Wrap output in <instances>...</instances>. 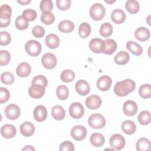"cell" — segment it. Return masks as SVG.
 Returning <instances> with one entry per match:
<instances>
[{"label": "cell", "mask_w": 151, "mask_h": 151, "mask_svg": "<svg viewBox=\"0 0 151 151\" xmlns=\"http://www.w3.org/2000/svg\"><path fill=\"white\" fill-rule=\"evenodd\" d=\"M136 87L135 82L131 79L118 81L114 87V93L119 97H124L133 91Z\"/></svg>", "instance_id": "obj_1"}, {"label": "cell", "mask_w": 151, "mask_h": 151, "mask_svg": "<svg viewBox=\"0 0 151 151\" xmlns=\"http://www.w3.org/2000/svg\"><path fill=\"white\" fill-rule=\"evenodd\" d=\"M11 7L8 4H3L0 7V27H8L11 22Z\"/></svg>", "instance_id": "obj_2"}, {"label": "cell", "mask_w": 151, "mask_h": 151, "mask_svg": "<svg viewBox=\"0 0 151 151\" xmlns=\"http://www.w3.org/2000/svg\"><path fill=\"white\" fill-rule=\"evenodd\" d=\"M105 14V8L101 4L95 3L90 8V15L95 21L102 19L104 17Z\"/></svg>", "instance_id": "obj_3"}, {"label": "cell", "mask_w": 151, "mask_h": 151, "mask_svg": "<svg viewBox=\"0 0 151 151\" xmlns=\"http://www.w3.org/2000/svg\"><path fill=\"white\" fill-rule=\"evenodd\" d=\"M88 123L90 127L96 129H100L105 126L106 122L103 115L96 113L91 114L89 117L88 119Z\"/></svg>", "instance_id": "obj_4"}, {"label": "cell", "mask_w": 151, "mask_h": 151, "mask_svg": "<svg viewBox=\"0 0 151 151\" xmlns=\"http://www.w3.org/2000/svg\"><path fill=\"white\" fill-rule=\"evenodd\" d=\"M25 50L30 56L36 57L41 53L42 47L40 42L35 40H29L26 42Z\"/></svg>", "instance_id": "obj_5"}, {"label": "cell", "mask_w": 151, "mask_h": 151, "mask_svg": "<svg viewBox=\"0 0 151 151\" xmlns=\"http://www.w3.org/2000/svg\"><path fill=\"white\" fill-rule=\"evenodd\" d=\"M84 109L83 106L78 102H74L69 107V113L71 117L78 119L84 115Z\"/></svg>", "instance_id": "obj_6"}, {"label": "cell", "mask_w": 151, "mask_h": 151, "mask_svg": "<svg viewBox=\"0 0 151 151\" xmlns=\"http://www.w3.org/2000/svg\"><path fill=\"white\" fill-rule=\"evenodd\" d=\"M110 146L116 150H122L126 145V141L124 137L120 134H113L109 140Z\"/></svg>", "instance_id": "obj_7"}, {"label": "cell", "mask_w": 151, "mask_h": 151, "mask_svg": "<svg viewBox=\"0 0 151 151\" xmlns=\"http://www.w3.org/2000/svg\"><path fill=\"white\" fill-rule=\"evenodd\" d=\"M56 57L52 53L47 52L43 55L41 58V63L44 67L47 69H52L57 65Z\"/></svg>", "instance_id": "obj_8"}, {"label": "cell", "mask_w": 151, "mask_h": 151, "mask_svg": "<svg viewBox=\"0 0 151 151\" xmlns=\"http://www.w3.org/2000/svg\"><path fill=\"white\" fill-rule=\"evenodd\" d=\"M87 129L83 126L77 125L74 126L71 130V137L77 141L82 140L87 136Z\"/></svg>", "instance_id": "obj_9"}, {"label": "cell", "mask_w": 151, "mask_h": 151, "mask_svg": "<svg viewBox=\"0 0 151 151\" xmlns=\"http://www.w3.org/2000/svg\"><path fill=\"white\" fill-rule=\"evenodd\" d=\"M20 113L19 107L15 104L8 105L5 109V116L9 120H16L20 116Z\"/></svg>", "instance_id": "obj_10"}, {"label": "cell", "mask_w": 151, "mask_h": 151, "mask_svg": "<svg viewBox=\"0 0 151 151\" xmlns=\"http://www.w3.org/2000/svg\"><path fill=\"white\" fill-rule=\"evenodd\" d=\"M45 87L43 86L37 84H32L28 89L29 96L33 99H40L45 94Z\"/></svg>", "instance_id": "obj_11"}, {"label": "cell", "mask_w": 151, "mask_h": 151, "mask_svg": "<svg viewBox=\"0 0 151 151\" xmlns=\"http://www.w3.org/2000/svg\"><path fill=\"white\" fill-rule=\"evenodd\" d=\"M123 110L126 116L130 117L133 116L137 113L138 110L137 105L136 103L133 100H127L123 104Z\"/></svg>", "instance_id": "obj_12"}, {"label": "cell", "mask_w": 151, "mask_h": 151, "mask_svg": "<svg viewBox=\"0 0 151 151\" xmlns=\"http://www.w3.org/2000/svg\"><path fill=\"white\" fill-rule=\"evenodd\" d=\"M88 45L90 50L94 53H101L104 51V42L100 38H93L89 42Z\"/></svg>", "instance_id": "obj_13"}, {"label": "cell", "mask_w": 151, "mask_h": 151, "mask_svg": "<svg viewBox=\"0 0 151 151\" xmlns=\"http://www.w3.org/2000/svg\"><path fill=\"white\" fill-rule=\"evenodd\" d=\"M111 83V78L109 76L105 75L98 78L97 81V87L100 90L106 91L110 89Z\"/></svg>", "instance_id": "obj_14"}, {"label": "cell", "mask_w": 151, "mask_h": 151, "mask_svg": "<svg viewBox=\"0 0 151 151\" xmlns=\"http://www.w3.org/2000/svg\"><path fill=\"white\" fill-rule=\"evenodd\" d=\"M101 98L99 96L94 94L90 96L86 100V106L91 110L97 109L101 105Z\"/></svg>", "instance_id": "obj_15"}, {"label": "cell", "mask_w": 151, "mask_h": 151, "mask_svg": "<svg viewBox=\"0 0 151 151\" xmlns=\"http://www.w3.org/2000/svg\"><path fill=\"white\" fill-rule=\"evenodd\" d=\"M75 88L77 93L83 96L88 94L90 91L89 84L84 80H78L75 84Z\"/></svg>", "instance_id": "obj_16"}, {"label": "cell", "mask_w": 151, "mask_h": 151, "mask_svg": "<svg viewBox=\"0 0 151 151\" xmlns=\"http://www.w3.org/2000/svg\"><path fill=\"white\" fill-rule=\"evenodd\" d=\"M35 120L38 122L44 121L47 117V110L42 105L37 106L33 112Z\"/></svg>", "instance_id": "obj_17"}, {"label": "cell", "mask_w": 151, "mask_h": 151, "mask_svg": "<svg viewBox=\"0 0 151 151\" xmlns=\"http://www.w3.org/2000/svg\"><path fill=\"white\" fill-rule=\"evenodd\" d=\"M16 133V129L12 124H5L1 128V134L6 139H11L14 137L15 136Z\"/></svg>", "instance_id": "obj_18"}, {"label": "cell", "mask_w": 151, "mask_h": 151, "mask_svg": "<svg viewBox=\"0 0 151 151\" xmlns=\"http://www.w3.org/2000/svg\"><path fill=\"white\" fill-rule=\"evenodd\" d=\"M134 36L137 40L140 41H146L148 40L150 36V32L149 29L144 27H140L137 28L134 32Z\"/></svg>", "instance_id": "obj_19"}, {"label": "cell", "mask_w": 151, "mask_h": 151, "mask_svg": "<svg viewBox=\"0 0 151 151\" xmlns=\"http://www.w3.org/2000/svg\"><path fill=\"white\" fill-rule=\"evenodd\" d=\"M126 17V14L120 8L114 9L111 14V19L112 21L117 24H121L124 22Z\"/></svg>", "instance_id": "obj_20"}, {"label": "cell", "mask_w": 151, "mask_h": 151, "mask_svg": "<svg viewBox=\"0 0 151 151\" xmlns=\"http://www.w3.org/2000/svg\"><path fill=\"white\" fill-rule=\"evenodd\" d=\"M21 133L25 137H30L35 132L34 125L29 122H25L20 126Z\"/></svg>", "instance_id": "obj_21"}, {"label": "cell", "mask_w": 151, "mask_h": 151, "mask_svg": "<svg viewBox=\"0 0 151 151\" xmlns=\"http://www.w3.org/2000/svg\"><path fill=\"white\" fill-rule=\"evenodd\" d=\"M31 67L30 65L26 62L20 63L16 69V73L20 77H26L28 76L31 73Z\"/></svg>", "instance_id": "obj_22"}, {"label": "cell", "mask_w": 151, "mask_h": 151, "mask_svg": "<svg viewBox=\"0 0 151 151\" xmlns=\"http://www.w3.org/2000/svg\"><path fill=\"white\" fill-rule=\"evenodd\" d=\"M45 41L46 45L51 49L57 48L59 46L60 42L59 37L54 34H50L47 35Z\"/></svg>", "instance_id": "obj_23"}, {"label": "cell", "mask_w": 151, "mask_h": 151, "mask_svg": "<svg viewBox=\"0 0 151 151\" xmlns=\"http://www.w3.org/2000/svg\"><path fill=\"white\" fill-rule=\"evenodd\" d=\"M104 48L103 53L107 55H111L117 49V44L116 41L111 38H107L104 40Z\"/></svg>", "instance_id": "obj_24"}, {"label": "cell", "mask_w": 151, "mask_h": 151, "mask_svg": "<svg viewBox=\"0 0 151 151\" xmlns=\"http://www.w3.org/2000/svg\"><path fill=\"white\" fill-rule=\"evenodd\" d=\"M127 49L133 55L139 56L143 52V48L140 45L133 41H129L126 43Z\"/></svg>", "instance_id": "obj_25"}, {"label": "cell", "mask_w": 151, "mask_h": 151, "mask_svg": "<svg viewBox=\"0 0 151 151\" xmlns=\"http://www.w3.org/2000/svg\"><path fill=\"white\" fill-rule=\"evenodd\" d=\"M90 141L92 145L99 147L102 146L104 145L105 142V139L102 134L99 133H92L90 136Z\"/></svg>", "instance_id": "obj_26"}, {"label": "cell", "mask_w": 151, "mask_h": 151, "mask_svg": "<svg viewBox=\"0 0 151 151\" xmlns=\"http://www.w3.org/2000/svg\"><path fill=\"white\" fill-rule=\"evenodd\" d=\"M130 55L127 52L120 51L114 56V61L118 65H124L128 63Z\"/></svg>", "instance_id": "obj_27"}, {"label": "cell", "mask_w": 151, "mask_h": 151, "mask_svg": "<svg viewBox=\"0 0 151 151\" xmlns=\"http://www.w3.org/2000/svg\"><path fill=\"white\" fill-rule=\"evenodd\" d=\"M51 114L55 120H61L65 117V111L62 106L60 105H56L52 108Z\"/></svg>", "instance_id": "obj_28"}, {"label": "cell", "mask_w": 151, "mask_h": 151, "mask_svg": "<svg viewBox=\"0 0 151 151\" xmlns=\"http://www.w3.org/2000/svg\"><path fill=\"white\" fill-rule=\"evenodd\" d=\"M121 129L126 134H132L135 132L136 130V126L133 121L128 120L122 123Z\"/></svg>", "instance_id": "obj_29"}, {"label": "cell", "mask_w": 151, "mask_h": 151, "mask_svg": "<svg viewBox=\"0 0 151 151\" xmlns=\"http://www.w3.org/2000/svg\"><path fill=\"white\" fill-rule=\"evenodd\" d=\"M150 142L145 137L139 139L136 142V148L138 151H149L150 150Z\"/></svg>", "instance_id": "obj_30"}, {"label": "cell", "mask_w": 151, "mask_h": 151, "mask_svg": "<svg viewBox=\"0 0 151 151\" xmlns=\"http://www.w3.org/2000/svg\"><path fill=\"white\" fill-rule=\"evenodd\" d=\"M74 29V23L70 20H63L58 24V29L62 32H70Z\"/></svg>", "instance_id": "obj_31"}, {"label": "cell", "mask_w": 151, "mask_h": 151, "mask_svg": "<svg viewBox=\"0 0 151 151\" xmlns=\"http://www.w3.org/2000/svg\"><path fill=\"white\" fill-rule=\"evenodd\" d=\"M125 7L126 10L132 14L137 13L140 9V5L137 1L135 0H128L126 2Z\"/></svg>", "instance_id": "obj_32"}, {"label": "cell", "mask_w": 151, "mask_h": 151, "mask_svg": "<svg viewBox=\"0 0 151 151\" xmlns=\"http://www.w3.org/2000/svg\"><path fill=\"white\" fill-rule=\"evenodd\" d=\"M91 32V27L87 22H82L78 27V34L82 38L88 37Z\"/></svg>", "instance_id": "obj_33"}, {"label": "cell", "mask_w": 151, "mask_h": 151, "mask_svg": "<svg viewBox=\"0 0 151 151\" xmlns=\"http://www.w3.org/2000/svg\"><path fill=\"white\" fill-rule=\"evenodd\" d=\"M100 34L103 37H108L113 33V27L109 22H104L100 26Z\"/></svg>", "instance_id": "obj_34"}, {"label": "cell", "mask_w": 151, "mask_h": 151, "mask_svg": "<svg viewBox=\"0 0 151 151\" xmlns=\"http://www.w3.org/2000/svg\"><path fill=\"white\" fill-rule=\"evenodd\" d=\"M139 123L142 125H147L150 123L151 116L149 111L143 110L141 111L138 116Z\"/></svg>", "instance_id": "obj_35"}, {"label": "cell", "mask_w": 151, "mask_h": 151, "mask_svg": "<svg viewBox=\"0 0 151 151\" xmlns=\"http://www.w3.org/2000/svg\"><path fill=\"white\" fill-rule=\"evenodd\" d=\"M68 87L64 85H60L57 87L56 90V94L57 97L61 100H65L68 97Z\"/></svg>", "instance_id": "obj_36"}, {"label": "cell", "mask_w": 151, "mask_h": 151, "mask_svg": "<svg viewBox=\"0 0 151 151\" xmlns=\"http://www.w3.org/2000/svg\"><path fill=\"white\" fill-rule=\"evenodd\" d=\"M139 94L143 99H149L151 96V87L149 84L142 85L139 89Z\"/></svg>", "instance_id": "obj_37"}, {"label": "cell", "mask_w": 151, "mask_h": 151, "mask_svg": "<svg viewBox=\"0 0 151 151\" xmlns=\"http://www.w3.org/2000/svg\"><path fill=\"white\" fill-rule=\"evenodd\" d=\"M28 21L22 15L17 17L15 19V25L17 29L19 30H24L27 28L28 27Z\"/></svg>", "instance_id": "obj_38"}, {"label": "cell", "mask_w": 151, "mask_h": 151, "mask_svg": "<svg viewBox=\"0 0 151 151\" xmlns=\"http://www.w3.org/2000/svg\"><path fill=\"white\" fill-rule=\"evenodd\" d=\"M60 78L63 82L69 83L72 81L75 78V73L74 72L70 69L65 70L63 71L61 74Z\"/></svg>", "instance_id": "obj_39"}, {"label": "cell", "mask_w": 151, "mask_h": 151, "mask_svg": "<svg viewBox=\"0 0 151 151\" xmlns=\"http://www.w3.org/2000/svg\"><path fill=\"white\" fill-rule=\"evenodd\" d=\"M55 21V16L51 12L43 13L41 16V21L45 25H51Z\"/></svg>", "instance_id": "obj_40"}, {"label": "cell", "mask_w": 151, "mask_h": 151, "mask_svg": "<svg viewBox=\"0 0 151 151\" xmlns=\"http://www.w3.org/2000/svg\"><path fill=\"white\" fill-rule=\"evenodd\" d=\"M40 8L43 13L51 12L53 8V3L51 0H42L40 2Z\"/></svg>", "instance_id": "obj_41"}, {"label": "cell", "mask_w": 151, "mask_h": 151, "mask_svg": "<svg viewBox=\"0 0 151 151\" xmlns=\"http://www.w3.org/2000/svg\"><path fill=\"white\" fill-rule=\"evenodd\" d=\"M1 80L2 83L5 84H11L14 82L15 78L11 73L5 71L1 74Z\"/></svg>", "instance_id": "obj_42"}, {"label": "cell", "mask_w": 151, "mask_h": 151, "mask_svg": "<svg viewBox=\"0 0 151 151\" xmlns=\"http://www.w3.org/2000/svg\"><path fill=\"white\" fill-rule=\"evenodd\" d=\"M11 60V54L7 50L0 51V65L1 66L7 65Z\"/></svg>", "instance_id": "obj_43"}, {"label": "cell", "mask_w": 151, "mask_h": 151, "mask_svg": "<svg viewBox=\"0 0 151 151\" xmlns=\"http://www.w3.org/2000/svg\"><path fill=\"white\" fill-rule=\"evenodd\" d=\"M22 15L28 21H32L36 19L37 15L35 10L29 8L25 9L22 12Z\"/></svg>", "instance_id": "obj_44"}, {"label": "cell", "mask_w": 151, "mask_h": 151, "mask_svg": "<svg viewBox=\"0 0 151 151\" xmlns=\"http://www.w3.org/2000/svg\"><path fill=\"white\" fill-rule=\"evenodd\" d=\"M40 84L46 87L48 84V81L45 76L42 75H38L35 76L32 80V84Z\"/></svg>", "instance_id": "obj_45"}, {"label": "cell", "mask_w": 151, "mask_h": 151, "mask_svg": "<svg viewBox=\"0 0 151 151\" xmlns=\"http://www.w3.org/2000/svg\"><path fill=\"white\" fill-rule=\"evenodd\" d=\"M1 41L0 44L1 45H8L11 41V35L6 31H1L0 32Z\"/></svg>", "instance_id": "obj_46"}, {"label": "cell", "mask_w": 151, "mask_h": 151, "mask_svg": "<svg viewBox=\"0 0 151 151\" xmlns=\"http://www.w3.org/2000/svg\"><path fill=\"white\" fill-rule=\"evenodd\" d=\"M57 8L61 11L67 10L71 6L70 0H57L56 1Z\"/></svg>", "instance_id": "obj_47"}, {"label": "cell", "mask_w": 151, "mask_h": 151, "mask_svg": "<svg viewBox=\"0 0 151 151\" xmlns=\"http://www.w3.org/2000/svg\"><path fill=\"white\" fill-rule=\"evenodd\" d=\"M10 97L9 91L4 87L0 88V103L1 104L6 102Z\"/></svg>", "instance_id": "obj_48"}, {"label": "cell", "mask_w": 151, "mask_h": 151, "mask_svg": "<svg viewBox=\"0 0 151 151\" xmlns=\"http://www.w3.org/2000/svg\"><path fill=\"white\" fill-rule=\"evenodd\" d=\"M60 151H74V144L70 141H64L60 145L59 148Z\"/></svg>", "instance_id": "obj_49"}, {"label": "cell", "mask_w": 151, "mask_h": 151, "mask_svg": "<svg viewBox=\"0 0 151 151\" xmlns=\"http://www.w3.org/2000/svg\"><path fill=\"white\" fill-rule=\"evenodd\" d=\"M32 33L35 37L41 38L45 34V29L40 25H36L32 28Z\"/></svg>", "instance_id": "obj_50"}, {"label": "cell", "mask_w": 151, "mask_h": 151, "mask_svg": "<svg viewBox=\"0 0 151 151\" xmlns=\"http://www.w3.org/2000/svg\"><path fill=\"white\" fill-rule=\"evenodd\" d=\"M22 150L23 151L24 150H34V151H35V149L31 145H27L22 149Z\"/></svg>", "instance_id": "obj_51"}, {"label": "cell", "mask_w": 151, "mask_h": 151, "mask_svg": "<svg viewBox=\"0 0 151 151\" xmlns=\"http://www.w3.org/2000/svg\"><path fill=\"white\" fill-rule=\"evenodd\" d=\"M17 2L22 5H27L29 3H30L31 2V0H29V1L28 0H26V1H19V0H18V1H17Z\"/></svg>", "instance_id": "obj_52"}, {"label": "cell", "mask_w": 151, "mask_h": 151, "mask_svg": "<svg viewBox=\"0 0 151 151\" xmlns=\"http://www.w3.org/2000/svg\"><path fill=\"white\" fill-rule=\"evenodd\" d=\"M107 3H109V4H111V3H113V2H115V1H111V2H109V1H106Z\"/></svg>", "instance_id": "obj_53"}]
</instances>
